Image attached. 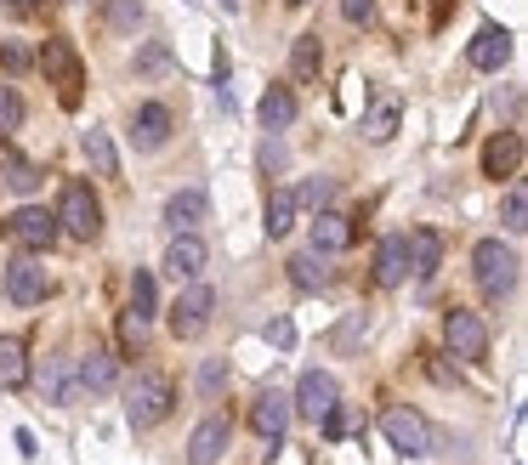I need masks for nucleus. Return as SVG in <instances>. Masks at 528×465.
I'll list each match as a JSON object with an SVG mask.
<instances>
[{"mask_svg":"<svg viewBox=\"0 0 528 465\" xmlns=\"http://www.w3.org/2000/svg\"><path fill=\"white\" fill-rule=\"evenodd\" d=\"M381 431H387V443L398 448L404 460H421V454H432V426H426V420L409 409V403H387V409H381Z\"/></svg>","mask_w":528,"mask_h":465,"instance_id":"nucleus-6","label":"nucleus"},{"mask_svg":"<svg viewBox=\"0 0 528 465\" xmlns=\"http://www.w3.org/2000/svg\"><path fill=\"white\" fill-rule=\"evenodd\" d=\"M443 341H449V352H455V358H466V363H483V358H489V324H483L477 312H466V307H449V312H443Z\"/></svg>","mask_w":528,"mask_h":465,"instance_id":"nucleus-9","label":"nucleus"},{"mask_svg":"<svg viewBox=\"0 0 528 465\" xmlns=\"http://www.w3.org/2000/svg\"><path fill=\"white\" fill-rule=\"evenodd\" d=\"M80 154H86V165H91L97 176H120V154H114V137H108L103 125L80 131Z\"/></svg>","mask_w":528,"mask_h":465,"instance_id":"nucleus-24","label":"nucleus"},{"mask_svg":"<svg viewBox=\"0 0 528 465\" xmlns=\"http://www.w3.org/2000/svg\"><path fill=\"white\" fill-rule=\"evenodd\" d=\"M404 250H409V273L432 278L438 261H443V233L438 227H415V233H404Z\"/></svg>","mask_w":528,"mask_h":465,"instance_id":"nucleus-21","label":"nucleus"},{"mask_svg":"<svg viewBox=\"0 0 528 465\" xmlns=\"http://www.w3.org/2000/svg\"><path fill=\"white\" fill-rule=\"evenodd\" d=\"M364 329H370V318H364V312H347V318L335 324V335H330V352H335V358H347V352H358V341H364Z\"/></svg>","mask_w":528,"mask_h":465,"instance_id":"nucleus-32","label":"nucleus"},{"mask_svg":"<svg viewBox=\"0 0 528 465\" xmlns=\"http://www.w3.org/2000/svg\"><path fill=\"white\" fill-rule=\"evenodd\" d=\"M284 267H290V284H296L301 295H318L324 284H330V267H324L318 250H301V256H290Z\"/></svg>","mask_w":528,"mask_h":465,"instance_id":"nucleus-26","label":"nucleus"},{"mask_svg":"<svg viewBox=\"0 0 528 465\" xmlns=\"http://www.w3.org/2000/svg\"><path fill=\"white\" fill-rule=\"evenodd\" d=\"M171 409H176L171 375H154V369H142V375L125 386V420H131L137 431L159 426V420H171Z\"/></svg>","mask_w":528,"mask_h":465,"instance_id":"nucleus-2","label":"nucleus"},{"mask_svg":"<svg viewBox=\"0 0 528 465\" xmlns=\"http://www.w3.org/2000/svg\"><path fill=\"white\" fill-rule=\"evenodd\" d=\"M500 222H506V233H523V227H528V199H523V188H517V182H511L506 205H500Z\"/></svg>","mask_w":528,"mask_h":465,"instance_id":"nucleus-37","label":"nucleus"},{"mask_svg":"<svg viewBox=\"0 0 528 465\" xmlns=\"http://www.w3.org/2000/svg\"><path fill=\"white\" fill-rule=\"evenodd\" d=\"M12 6H18V12H46L52 0H12Z\"/></svg>","mask_w":528,"mask_h":465,"instance_id":"nucleus-43","label":"nucleus"},{"mask_svg":"<svg viewBox=\"0 0 528 465\" xmlns=\"http://www.w3.org/2000/svg\"><path fill=\"white\" fill-rule=\"evenodd\" d=\"M392 131H398V103H381L370 120H364V137H370V142H387Z\"/></svg>","mask_w":528,"mask_h":465,"instance_id":"nucleus-36","label":"nucleus"},{"mask_svg":"<svg viewBox=\"0 0 528 465\" xmlns=\"http://www.w3.org/2000/svg\"><path fill=\"white\" fill-rule=\"evenodd\" d=\"M233 448V420L228 414H205L188 437V465H216Z\"/></svg>","mask_w":528,"mask_h":465,"instance_id":"nucleus-12","label":"nucleus"},{"mask_svg":"<svg viewBox=\"0 0 528 465\" xmlns=\"http://www.w3.org/2000/svg\"><path fill=\"white\" fill-rule=\"evenodd\" d=\"M284 159H290V154H284V142H279V131H273V137H267V142H262V154H256V165H262V171H267V176H273V171H284Z\"/></svg>","mask_w":528,"mask_h":465,"instance_id":"nucleus-40","label":"nucleus"},{"mask_svg":"<svg viewBox=\"0 0 528 465\" xmlns=\"http://www.w3.org/2000/svg\"><path fill=\"white\" fill-rule=\"evenodd\" d=\"M205 216H211L205 188H176L171 199H165V227H171V233H199Z\"/></svg>","mask_w":528,"mask_h":465,"instance_id":"nucleus-18","label":"nucleus"},{"mask_svg":"<svg viewBox=\"0 0 528 465\" xmlns=\"http://www.w3.org/2000/svg\"><path fill=\"white\" fill-rule=\"evenodd\" d=\"M517 273H523V256L511 250V244H500V239H477V250H472V278H477V295L483 301H506L511 290H517Z\"/></svg>","mask_w":528,"mask_h":465,"instance_id":"nucleus-1","label":"nucleus"},{"mask_svg":"<svg viewBox=\"0 0 528 465\" xmlns=\"http://www.w3.org/2000/svg\"><path fill=\"white\" fill-rule=\"evenodd\" d=\"M256 120H262V131H290V125H296V91L267 86L262 103H256Z\"/></svg>","mask_w":528,"mask_h":465,"instance_id":"nucleus-23","label":"nucleus"},{"mask_svg":"<svg viewBox=\"0 0 528 465\" xmlns=\"http://www.w3.org/2000/svg\"><path fill=\"white\" fill-rule=\"evenodd\" d=\"M171 108L165 103H137V114H131V142H137V154H154V148H165L171 142Z\"/></svg>","mask_w":528,"mask_h":465,"instance_id":"nucleus-16","label":"nucleus"},{"mask_svg":"<svg viewBox=\"0 0 528 465\" xmlns=\"http://www.w3.org/2000/svg\"><path fill=\"white\" fill-rule=\"evenodd\" d=\"M335 403H341V386H335L330 369H307V375L296 380V397H290V409H296L301 420H324Z\"/></svg>","mask_w":528,"mask_h":465,"instance_id":"nucleus-11","label":"nucleus"},{"mask_svg":"<svg viewBox=\"0 0 528 465\" xmlns=\"http://www.w3.org/2000/svg\"><path fill=\"white\" fill-rule=\"evenodd\" d=\"M23 380H29V358H23V341H18V335H0V386H6V392H18Z\"/></svg>","mask_w":528,"mask_h":465,"instance_id":"nucleus-29","label":"nucleus"},{"mask_svg":"<svg viewBox=\"0 0 528 465\" xmlns=\"http://www.w3.org/2000/svg\"><path fill=\"white\" fill-rule=\"evenodd\" d=\"M23 131V97L12 86H0V142H12Z\"/></svg>","mask_w":528,"mask_h":465,"instance_id":"nucleus-34","label":"nucleus"},{"mask_svg":"<svg viewBox=\"0 0 528 465\" xmlns=\"http://www.w3.org/2000/svg\"><path fill=\"white\" fill-rule=\"evenodd\" d=\"M211 318H216V290L199 284V278H188V290L176 295V307H171V335L176 341H199L211 329Z\"/></svg>","mask_w":528,"mask_h":465,"instance_id":"nucleus-5","label":"nucleus"},{"mask_svg":"<svg viewBox=\"0 0 528 465\" xmlns=\"http://www.w3.org/2000/svg\"><path fill=\"white\" fill-rule=\"evenodd\" d=\"M165 69H171V46H159L154 40V46H142L137 52V74H165Z\"/></svg>","mask_w":528,"mask_h":465,"instance_id":"nucleus-39","label":"nucleus"},{"mask_svg":"<svg viewBox=\"0 0 528 465\" xmlns=\"http://www.w3.org/2000/svg\"><path fill=\"white\" fill-rule=\"evenodd\" d=\"M341 18L352 29H364V23H375V0H341Z\"/></svg>","mask_w":528,"mask_h":465,"instance_id":"nucleus-41","label":"nucleus"},{"mask_svg":"<svg viewBox=\"0 0 528 465\" xmlns=\"http://www.w3.org/2000/svg\"><path fill=\"white\" fill-rule=\"evenodd\" d=\"M0 176H6V188L18 193V199H29V193H35L40 182H46V171H40L35 159H18V154L6 159V171H0Z\"/></svg>","mask_w":528,"mask_h":465,"instance_id":"nucleus-31","label":"nucleus"},{"mask_svg":"<svg viewBox=\"0 0 528 465\" xmlns=\"http://www.w3.org/2000/svg\"><path fill=\"white\" fill-rule=\"evenodd\" d=\"M477 165H483L489 182H511V176L523 171V137H517V131H494V137L483 142Z\"/></svg>","mask_w":528,"mask_h":465,"instance_id":"nucleus-13","label":"nucleus"},{"mask_svg":"<svg viewBox=\"0 0 528 465\" xmlns=\"http://www.w3.org/2000/svg\"><path fill=\"white\" fill-rule=\"evenodd\" d=\"M330 199H335V182H330V176H307V182L296 188V205L301 210H324Z\"/></svg>","mask_w":528,"mask_h":465,"instance_id":"nucleus-35","label":"nucleus"},{"mask_svg":"<svg viewBox=\"0 0 528 465\" xmlns=\"http://www.w3.org/2000/svg\"><path fill=\"white\" fill-rule=\"evenodd\" d=\"M290 420H296V409H290V392H279V386H267V392H256V403H250V431L267 443V460L279 454L284 431H290Z\"/></svg>","mask_w":528,"mask_h":465,"instance_id":"nucleus-7","label":"nucleus"},{"mask_svg":"<svg viewBox=\"0 0 528 465\" xmlns=\"http://www.w3.org/2000/svg\"><path fill=\"white\" fill-rule=\"evenodd\" d=\"M46 295H52V278L35 261V250H23L18 261H6V301L12 307H40Z\"/></svg>","mask_w":528,"mask_h":465,"instance_id":"nucleus-10","label":"nucleus"},{"mask_svg":"<svg viewBox=\"0 0 528 465\" xmlns=\"http://www.w3.org/2000/svg\"><path fill=\"white\" fill-rule=\"evenodd\" d=\"M40 69H46V86H57V103L80 108V97H86V63L74 52V40H63V35L46 40L40 46Z\"/></svg>","mask_w":528,"mask_h":465,"instance_id":"nucleus-3","label":"nucleus"},{"mask_svg":"<svg viewBox=\"0 0 528 465\" xmlns=\"http://www.w3.org/2000/svg\"><path fill=\"white\" fill-rule=\"evenodd\" d=\"M222 6H228V12H239V0H222Z\"/></svg>","mask_w":528,"mask_h":465,"instance_id":"nucleus-44","label":"nucleus"},{"mask_svg":"<svg viewBox=\"0 0 528 465\" xmlns=\"http://www.w3.org/2000/svg\"><path fill=\"white\" fill-rule=\"evenodd\" d=\"M290 6H313V0H290Z\"/></svg>","mask_w":528,"mask_h":465,"instance_id":"nucleus-45","label":"nucleus"},{"mask_svg":"<svg viewBox=\"0 0 528 465\" xmlns=\"http://www.w3.org/2000/svg\"><path fill=\"white\" fill-rule=\"evenodd\" d=\"M74 380H80L86 392H114V380H120V358H114L108 346H91L86 358L74 363Z\"/></svg>","mask_w":528,"mask_h":465,"instance_id":"nucleus-19","label":"nucleus"},{"mask_svg":"<svg viewBox=\"0 0 528 465\" xmlns=\"http://www.w3.org/2000/svg\"><path fill=\"white\" fill-rule=\"evenodd\" d=\"M409 278V250H404V233H387V239L375 244V284L381 290H398Z\"/></svg>","mask_w":528,"mask_h":465,"instance_id":"nucleus-20","label":"nucleus"},{"mask_svg":"<svg viewBox=\"0 0 528 465\" xmlns=\"http://www.w3.org/2000/svg\"><path fill=\"white\" fill-rule=\"evenodd\" d=\"M29 63H35V52H29V46H18V40H0V69H6V74H23Z\"/></svg>","mask_w":528,"mask_h":465,"instance_id":"nucleus-38","label":"nucleus"},{"mask_svg":"<svg viewBox=\"0 0 528 465\" xmlns=\"http://www.w3.org/2000/svg\"><path fill=\"white\" fill-rule=\"evenodd\" d=\"M40 386H46V397H52L57 409H69L74 392H80V380H74V363H69V358H46V369H40Z\"/></svg>","mask_w":528,"mask_h":465,"instance_id":"nucleus-27","label":"nucleus"},{"mask_svg":"<svg viewBox=\"0 0 528 465\" xmlns=\"http://www.w3.org/2000/svg\"><path fill=\"white\" fill-rule=\"evenodd\" d=\"M199 397H205V403H216V397L228 392V358H205L199 363Z\"/></svg>","mask_w":528,"mask_h":465,"instance_id":"nucleus-33","label":"nucleus"},{"mask_svg":"<svg viewBox=\"0 0 528 465\" xmlns=\"http://www.w3.org/2000/svg\"><path fill=\"white\" fill-rule=\"evenodd\" d=\"M205 261H211V250H205V239H199V233H176L171 250H165V273H171L176 284H188V278L205 273Z\"/></svg>","mask_w":528,"mask_h":465,"instance_id":"nucleus-17","label":"nucleus"},{"mask_svg":"<svg viewBox=\"0 0 528 465\" xmlns=\"http://www.w3.org/2000/svg\"><path fill=\"white\" fill-rule=\"evenodd\" d=\"M296 216H301V205H296V188H273V193H267V216H262L267 239H284V233L296 227Z\"/></svg>","mask_w":528,"mask_h":465,"instance_id":"nucleus-25","label":"nucleus"},{"mask_svg":"<svg viewBox=\"0 0 528 465\" xmlns=\"http://www.w3.org/2000/svg\"><path fill=\"white\" fill-rule=\"evenodd\" d=\"M267 346L290 352V346H296V324H290V318H273V324H267Z\"/></svg>","mask_w":528,"mask_h":465,"instance_id":"nucleus-42","label":"nucleus"},{"mask_svg":"<svg viewBox=\"0 0 528 465\" xmlns=\"http://www.w3.org/2000/svg\"><path fill=\"white\" fill-rule=\"evenodd\" d=\"M318 74H324V40L296 35L290 40V80H296V86H318Z\"/></svg>","mask_w":528,"mask_h":465,"instance_id":"nucleus-22","label":"nucleus"},{"mask_svg":"<svg viewBox=\"0 0 528 465\" xmlns=\"http://www.w3.org/2000/svg\"><path fill=\"white\" fill-rule=\"evenodd\" d=\"M154 312H159V290H154V273H148V267H137V273H131V312H125V318H131V324H154Z\"/></svg>","mask_w":528,"mask_h":465,"instance_id":"nucleus-28","label":"nucleus"},{"mask_svg":"<svg viewBox=\"0 0 528 465\" xmlns=\"http://www.w3.org/2000/svg\"><path fill=\"white\" fill-rule=\"evenodd\" d=\"M0 233L18 244V250H35V256H46L57 244V216L46 205H23V210H12L6 222H0Z\"/></svg>","mask_w":528,"mask_h":465,"instance_id":"nucleus-8","label":"nucleus"},{"mask_svg":"<svg viewBox=\"0 0 528 465\" xmlns=\"http://www.w3.org/2000/svg\"><path fill=\"white\" fill-rule=\"evenodd\" d=\"M52 216H57V233H69V239H80V244H91L103 233V205H97L91 182H69Z\"/></svg>","mask_w":528,"mask_h":465,"instance_id":"nucleus-4","label":"nucleus"},{"mask_svg":"<svg viewBox=\"0 0 528 465\" xmlns=\"http://www.w3.org/2000/svg\"><path fill=\"white\" fill-rule=\"evenodd\" d=\"M142 18H148V6L142 0H103V23L114 35H137Z\"/></svg>","mask_w":528,"mask_h":465,"instance_id":"nucleus-30","label":"nucleus"},{"mask_svg":"<svg viewBox=\"0 0 528 465\" xmlns=\"http://www.w3.org/2000/svg\"><path fill=\"white\" fill-rule=\"evenodd\" d=\"M352 244V216H341V210H313V222H307V250H318V256H341Z\"/></svg>","mask_w":528,"mask_h":465,"instance_id":"nucleus-15","label":"nucleus"},{"mask_svg":"<svg viewBox=\"0 0 528 465\" xmlns=\"http://www.w3.org/2000/svg\"><path fill=\"white\" fill-rule=\"evenodd\" d=\"M466 63H472L477 74H500L511 63V29H500V23H483L472 35V46H466Z\"/></svg>","mask_w":528,"mask_h":465,"instance_id":"nucleus-14","label":"nucleus"}]
</instances>
